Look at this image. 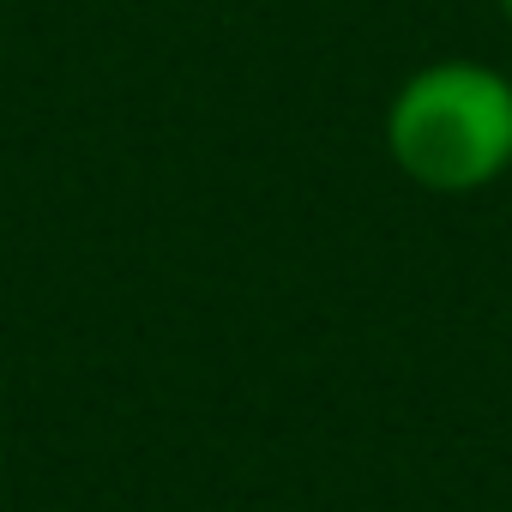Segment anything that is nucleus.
<instances>
[{
    "label": "nucleus",
    "instance_id": "1",
    "mask_svg": "<svg viewBox=\"0 0 512 512\" xmlns=\"http://www.w3.org/2000/svg\"><path fill=\"white\" fill-rule=\"evenodd\" d=\"M386 151L428 193H476L512 169V79L482 61H434L386 103Z\"/></svg>",
    "mask_w": 512,
    "mask_h": 512
},
{
    "label": "nucleus",
    "instance_id": "2",
    "mask_svg": "<svg viewBox=\"0 0 512 512\" xmlns=\"http://www.w3.org/2000/svg\"><path fill=\"white\" fill-rule=\"evenodd\" d=\"M500 13H506V19H512V0H500Z\"/></svg>",
    "mask_w": 512,
    "mask_h": 512
}]
</instances>
